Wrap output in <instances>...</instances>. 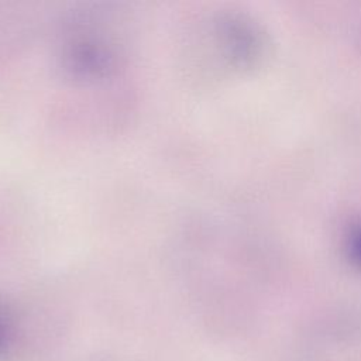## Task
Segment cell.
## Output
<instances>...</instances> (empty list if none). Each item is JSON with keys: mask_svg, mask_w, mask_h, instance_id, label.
Returning a JSON list of instances; mask_svg holds the SVG:
<instances>
[{"mask_svg": "<svg viewBox=\"0 0 361 361\" xmlns=\"http://www.w3.org/2000/svg\"><path fill=\"white\" fill-rule=\"evenodd\" d=\"M111 49L97 39H79L68 47L66 68L79 78H100L113 68Z\"/></svg>", "mask_w": 361, "mask_h": 361, "instance_id": "cell-1", "label": "cell"}, {"mask_svg": "<svg viewBox=\"0 0 361 361\" xmlns=\"http://www.w3.org/2000/svg\"><path fill=\"white\" fill-rule=\"evenodd\" d=\"M11 343V322L8 314L0 307V355L7 353Z\"/></svg>", "mask_w": 361, "mask_h": 361, "instance_id": "cell-2", "label": "cell"}]
</instances>
